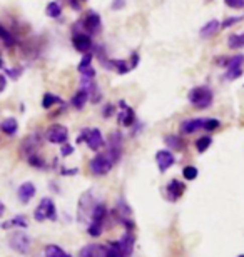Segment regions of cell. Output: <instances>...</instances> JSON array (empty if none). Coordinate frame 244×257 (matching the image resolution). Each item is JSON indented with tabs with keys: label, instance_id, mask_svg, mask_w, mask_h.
<instances>
[{
	"label": "cell",
	"instance_id": "cell-12",
	"mask_svg": "<svg viewBox=\"0 0 244 257\" xmlns=\"http://www.w3.org/2000/svg\"><path fill=\"white\" fill-rule=\"evenodd\" d=\"M176 162V157L174 154L171 151H157V154H155V164H157L159 171L160 172H166L169 167H173Z\"/></svg>",
	"mask_w": 244,
	"mask_h": 257
},
{
	"label": "cell",
	"instance_id": "cell-41",
	"mask_svg": "<svg viewBox=\"0 0 244 257\" xmlns=\"http://www.w3.org/2000/svg\"><path fill=\"white\" fill-rule=\"evenodd\" d=\"M5 72H7V75H10L12 79H19L20 74H22V69H9Z\"/></svg>",
	"mask_w": 244,
	"mask_h": 257
},
{
	"label": "cell",
	"instance_id": "cell-14",
	"mask_svg": "<svg viewBox=\"0 0 244 257\" xmlns=\"http://www.w3.org/2000/svg\"><path fill=\"white\" fill-rule=\"evenodd\" d=\"M204 120L206 119H188V120H183L181 122V134L184 136H191L197 131H204Z\"/></svg>",
	"mask_w": 244,
	"mask_h": 257
},
{
	"label": "cell",
	"instance_id": "cell-15",
	"mask_svg": "<svg viewBox=\"0 0 244 257\" xmlns=\"http://www.w3.org/2000/svg\"><path fill=\"white\" fill-rule=\"evenodd\" d=\"M35 192H37V189H35V186L32 182H24L22 186L19 187L17 197L22 204H29L30 200L35 197Z\"/></svg>",
	"mask_w": 244,
	"mask_h": 257
},
{
	"label": "cell",
	"instance_id": "cell-30",
	"mask_svg": "<svg viewBox=\"0 0 244 257\" xmlns=\"http://www.w3.org/2000/svg\"><path fill=\"white\" fill-rule=\"evenodd\" d=\"M27 162L30 164V166H34V167H37V169H44V167H45L44 159L40 157L37 152H35V154H30V156L27 157Z\"/></svg>",
	"mask_w": 244,
	"mask_h": 257
},
{
	"label": "cell",
	"instance_id": "cell-8",
	"mask_svg": "<svg viewBox=\"0 0 244 257\" xmlns=\"http://www.w3.org/2000/svg\"><path fill=\"white\" fill-rule=\"evenodd\" d=\"M45 139L50 142V144H65L67 139H69V128L65 125H60V124H55V125H50L45 132Z\"/></svg>",
	"mask_w": 244,
	"mask_h": 257
},
{
	"label": "cell",
	"instance_id": "cell-22",
	"mask_svg": "<svg viewBox=\"0 0 244 257\" xmlns=\"http://www.w3.org/2000/svg\"><path fill=\"white\" fill-rule=\"evenodd\" d=\"M64 104V100L60 99L59 95H55V94H50V92H47V94L44 95V99H42V107L44 109H52V107H55V105H62Z\"/></svg>",
	"mask_w": 244,
	"mask_h": 257
},
{
	"label": "cell",
	"instance_id": "cell-9",
	"mask_svg": "<svg viewBox=\"0 0 244 257\" xmlns=\"http://www.w3.org/2000/svg\"><path fill=\"white\" fill-rule=\"evenodd\" d=\"M72 45H74V49L79 50V52L87 54V52H91L92 47H94V42H92L89 34L74 32V35H72Z\"/></svg>",
	"mask_w": 244,
	"mask_h": 257
},
{
	"label": "cell",
	"instance_id": "cell-11",
	"mask_svg": "<svg viewBox=\"0 0 244 257\" xmlns=\"http://www.w3.org/2000/svg\"><path fill=\"white\" fill-rule=\"evenodd\" d=\"M119 105H121V109H122V112H119V115H117L119 124L124 127H132L136 124V112H134L124 100L119 102Z\"/></svg>",
	"mask_w": 244,
	"mask_h": 257
},
{
	"label": "cell",
	"instance_id": "cell-37",
	"mask_svg": "<svg viewBox=\"0 0 244 257\" xmlns=\"http://www.w3.org/2000/svg\"><path fill=\"white\" fill-rule=\"evenodd\" d=\"M224 2L231 9H244V0H224Z\"/></svg>",
	"mask_w": 244,
	"mask_h": 257
},
{
	"label": "cell",
	"instance_id": "cell-36",
	"mask_svg": "<svg viewBox=\"0 0 244 257\" xmlns=\"http://www.w3.org/2000/svg\"><path fill=\"white\" fill-rule=\"evenodd\" d=\"M114 110H116V107L107 102V104L104 105V109H102V117H104V119H109L111 115H114Z\"/></svg>",
	"mask_w": 244,
	"mask_h": 257
},
{
	"label": "cell",
	"instance_id": "cell-21",
	"mask_svg": "<svg viewBox=\"0 0 244 257\" xmlns=\"http://www.w3.org/2000/svg\"><path fill=\"white\" fill-rule=\"evenodd\" d=\"M27 229L29 227V222L25 219V215H15L14 219L7 220V222L2 224V229Z\"/></svg>",
	"mask_w": 244,
	"mask_h": 257
},
{
	"label": "cell",
	"instance_id": "cell-31",
	"mask_svg": "<svg viewBox=\"0 0 244 257\" xmlns=\"http://www.w3.org/2000/svg\"><path fill=\"white\" fill-rule=\"evenodd\" d=\"M107 252H109V257H126L122 250H121V247H119L117 240H116V242H111V244L107 245Z\"/></svg>",
	"mask_w": 244,
	"mask_h": 257
},
{
	"label": "cell",
	"instance_id": "cell-45",
	"mask_svg": "<svg viewBox=\"0 0 244 257\" xmlns=\"http://www.w3.org/2000/svg\"><path fill=\"white\" fill-rule=\"evenodd\" d=\"M4 214H5V205H4L2 200H0V217H2Z\"/></svg>",
	"mask_w": 244,
	"mask_h": 257
},
{
	"label": "cell",
	"instance_id": "cell-6",
	"mask_svg": "<svg viewBox=\"0 0 244 257\" xmlns=\"http://www.w3.org/2000/svg\"><path fill=\"white\" fill-rule=\"evenodd\" d=\"M80 25H82V29L86 30V34L96 35L101 32V29H102V19L94 10H89V12L84 15V19L80 20Z\"/></svg>",
	"mask_w": 244,
	"mask_h": 257
},
{
	"label": "cell",
	"instance_id": "cell-34",
	"mask_svg": "<svg viewBox=\"0 0 244 257\" xmlns=\"http://www.w3.org/2000/svg\"><path fill=\"white\" fill-rule=\"evenodd\" d=\"M221 125V122L217 119H206L204 120V131L207 132H212V131H217Z\"/></svg>",
	"mask_w": 244,
	"mask_h": 257
},
{
	"label": "cell",
	"instance_id": "cell-19",
	"mask_svg": "<svg viewBox=\"0 0 244 257\" xmlns=\"http://www.w3.org/2000/svg\"><path fill=\"white\" fill-rule=\"evenodd\" d=\"M87 100H89V94H87V92L80 87V89L75 92V95L72 97L70 105L74 107V109H77V110H82V109L86 107Z\"/></svg>",
	"mask_w": 244,
	"mask_h": 257
},
{
	"label": "cell",
	"instance_id": "cell-39",
	"mask_svg": "<svg viewBox=\"0 0 244 257\" xmlns=\"http://www.w3.org/2000/svg\"><path fill=\"white\" fill-rule=\"evenodd\" d=\"M72 152H74V147H72L70 146V144H62V149H60V154H62V156H64V157H67V156H70V154Z\"/></svg>",
	"mask_w": 244,
	"mask_h": 257
},
{
	"label": "cell",
	"instance_id": "cell-4",
	"mask_svg": "<svg viewBox=\"0 0 244 257\" xmlns=\"http://www.w3.org/2000/svg\"><path fill=\"white\" fill-rule=\"evenodd\" d=\"M75 142L77 144L86 142L91 151H99V149H102L104 144H106V141H104V137H102V134L99 128H84V131L80 132V136H77Z\"/></svg>",
	"mask_w": 244,
	"mask_h": 257
},
{
	"label": "cell",
	"instance_id": "cell-43",
	"mask_svg": "<svg viewBox=\"0 0 244 257\" xmlns=\"http://www.w3.org/2000/svg\"><path fill=\"white\" fill-rule=\"evenodd\" d=\"M124 5H126V0H114V2H112V9L119 10V9H122Z\"/></svg>",
	"mask_w": 244,
	"mask_h": 257
},
{
	"label": "cell",
	"instance_id": "cell-3",
	"mask_svg": "<svg viewBox=\"0 0 244 257\" xmlns=\"http://www.w3.org/2000/svg\"><path fill=\"white\" fill-rule=\"evenodd\" d=\"M34 219L37 222H44V220H57L59 215H57V209L54 200L50 197H44L40 200L39 207L34 210Z\"/></svg>",
	"mask_w": 244,
	"mask_h": 257
},
{
	"label": "cell",
	"instance_id": "cell-42",
	"mask_svg": "<svg viewBox=\"0 0 244 257\" xmlns=\"http://www.w3.org/2000/svg\"><path fill=\"white\" fill-rule=\"evenodd\" d=\"M137 64H139V54H137V52H134V54L131 55V62H129V65H131V69H136Z\"/></svg>",
	"mask_w": 244,
	"mask_h": 257
},
{
	"label": "cell",
	"instance_id": "cell-5",
	"mask_svg": "<svg viewBox=\"0 0 244 257\" xmlns=\"http://www.w3.org/2000/svg\"><path fill=\"white\" fill-rule=\"evenodd\" d=\"M9 244L10 249L20 255H27L30 252V247H32V240H30V235L27 232H14L12 237L9 239Z\"/></svg>",
	"mask_w": 244,
	"mask_h": 257
},
{
	"label": "cell",
	"instance_id": "cell-24",
	"mask_svg": "<svg viewBox=\"0 0 244 257\" xmlns=\"http://www.w3.org/2000/svg\"><path fill=\"white\" fill-rule=\"evenodd\" d=\"M45 14H47V17L50 19H59L62 15V5L59 2H49L47 7H45Z\"/></svg>",
	"mask_w": 244,
	"mask_h": 257
},
{
	"label": "cell",
	"instance_id": "cell-35",
	"mask_svg": "<svg viewBox=\"0 0 244 257\" xmlns=\"http://www.w3.org/2000/svg\"><path fill=\"white\" fill-rule=\"evenodd\" d=\"M91 65H92V54L87 52V54H84V57H82L80 64L77 65V70H79V69H86V67H91Z\"/></svg>",
	"mask_w": 244,
	"mask_h": 257
},
{
	"label": "cell",
	"instance_id": "cell-16",
	"mask_svg": "<svg viewBox=\"0 0 244 257\" xmlns=\"http://www.w3.org/2000/svg\"><path fill=\"white\" fill-rule=\"evenodd\" d=\"M186 191V186H184V182H181L178 181V179H173L169 184H168V187H166V192H168L169 195V199L171 200H178L181 199V195L184 194Z\"/></svg>",
	"mask_w": 244,
	"mask_h": 257
},
{
	"label": "cell",
	"instance_id": "cell-46",
	"mask_svg": "<svg viewBox=\"0 0 244 257\" xmlns=\"http://www.w3.org/2000/svg\"><path fill=\"white\" fill-rule=\"evenodd\" d=\"M4 67V62H2V55H0V69Z\"/></svg>",
	"mask_w": 244,
	"mask_h": 257
},
{
	"label": "cell",
	"instance_id": "cell-48",
	"mask_svg": "<svg viewBox=\"0 0 244 257\" xmlns=\"http://www.w3.org/2000/svg\"><path fill=\"white\" fill-rule=\"evenodd\" d=\"M237 257H244V254H241V255H237Z\"/></svg>",
	"mask_w": 244,
	"mask_h": 257
},
{
	"label": "cell",
	"instance_id": "cell-25",
	"mask_svg": "<svg viewBox=\"0 0 244 257\" xmlns=\"http://www.w3.org/2000/svg\"><path fill=\"white\" fill-rule=\"evenodd\" d=\"M111 70H116L119 75H124L131 70V65H129L126 60H112L111 59Z\"/></svg>",
	"mask_w": 244,
	"mask_h": 257
},
{
	"label": "cell",
	"instance_id": "cell-7",
	"mask_svg": "<svg viewBox=\"0 0 244 257\" xmlns=\"http://www.w3.org/2000/svg\"><path fill=\"white\" fill-rule=\"evenodd\" d=\"M227 70H226V79L227 80H236L242 75V67H244V55L237 54L234 57L227 59Z\"/></svg>",
	"mask_w": 244,
	"mask_h": 257
},
{
	"label": "cell",
	"instance_id": "cell-26",
	"mask_svg": "<svg viewBox=\"0 0 244 257\" xmlns=\"http://www.w3.org/2000/svg\"><path fill=\"white\" fill-rule=\"evenodd\" d=\"M229 49H242L244 47V34H232L227 39Z\"/></svg>",
	"mask_w": 244,
	"mask_h": 257
},
{
	"label": "cell",
	"instance_id": "cell-20",
	"mask_svg": "<svg viewBox=\"0 0 244 257\" xmlns=\"http://www.w3.org/2000/svg\"><path fill=\"white\" fill-rule=\"evenodd\" d=\"M219 29H221V22H219V20H209V22H207L204 27L201 29L199 35H201L202 39H209V37H212V35H216Z\"/></svg>",
	"mask_w": 244,
	"mask_h": 257
},
{
	"label": "cell",
	"instance_id": "cell-32",
	"mask_svg": "<svg viewBox=\"0 0 244 257\" xmlns=\"http://www.w3.org/2000/svg\"><path fill=\"white\" fill-rule=\"evenodd\" d=\"M104 230V224H99V222H91V225L87 227V232H89V235H92V237H99V235L102 234Z\"/></svg>",
	"mask_w": 244,
	"mask_h": 257
},
{
	"label": "cell",
	"instance_id": "cell-1",
	"mask_svg": "<svg viewBox=\"0 0 244 257\" xmlns=\"http://www.w3.org/2000/svg\"><path fill=\"white\" fill-rule=\"evenodd\" d=\"M188 99L191 102V105L196 107V109L202 110V109H207V107H211L212 99H214V94H212V90L207 85H199V87H194V89H191Z\"/></svg>",
	"mask_w": 244,
	"mask_h": 257
},
{
	"label": "cell",
	"instance_id": "cell-40",
	"mask_svg": "<svg viewBox=\"0 0 244 257\" xmlns=\"http://www.w3.org/2000/svg\"><path fill=\"white\" fill-rule=\"evenodd\" d=\"M67 2H69V5L74 10H80L82 9V4L87 2V0H67Z\"/></svg>",
	"mask_w": 244,
	"mask_h": 257
},
{
	"label": "cell",
	"instance_id": "cell-17",
	"mask_svg": "<svg viewBox=\"0 0 244 257\" xmlns=\"http://www.w3.org/2000/svg\"><path fill=\"white\" fill-rule=\"evenodd\" d=\"M117 244H119V247H121V250L124 252V255L129 257L132 254V250H134V235L131 230H126V234L122 235L121 239L117 240Z\"/></svg>",
	"mask_w": 244,
	"mask_h": 257
},
{
	"label": "cell",
	"instance_id": "cell-33",
	"mask_svg": "<svg viewBox=\"0 0 244 257\" xmlns=\"http://www.w3.org/2000/svg\"><path fill=\"white\" fill-rule=\"evenodd\" d=\"M197 169L194 167V166H186L184 169H183V176H184V179L186 181H194V179L197 177Z\"/></svg>",
	"mask_w": 244,
	"mask_h": 257
},
{
	"label": "cell",
	"instance_id": "cell-27",
	"mask_svg": "<svg viewBox=\"0 0 244 257\" xmlns=\"http://www.w3.org/2000/svg\"><path fill=\"white\" fill-rule=\"evenodd\" d=\"M0 40H2V42L7 45V47H12V45L15 44V40H14V35L9 32L7 29L4 27L2 24H0Z\"/></svg>",
	"mask_w": 244,
	"mask_h": 257
},
{
	"label": "cell",
	"instance_id": "cell-2",
	"mask_svg": "<svg viewBox=\"0 0 244 257\" xmlns=\"http://www.w3.org/2000/svg\"><path fill=\"white\" fill-rule=\"evenodd\" d=\"M116 166V161L112 159V156L109 152L106 154H97V156L89 162V169L94 176H106L111 172V169Z\"/></svg>",
	"mask_w": 244,
	"mask_h": 257
},
{
	"label": "cell",
	"instance_id": "cell-44",
	"mask_svg": "<svg viewBox=\"0 0 244 257\" xmlns=\"http://www.w3.org/2000/svg\"><path fill=\"white\" fill-rule=\"evenodd\" d=\"M5 87H7V80H5L4 75H0V92H4Z\"/></svg>",
	"mask_w": 244,
	"mask_h": 257
},
{
	"label": "cell",
	"instance_id": "cell-13",
	"mask_svg": "<svg viewBox=\"0 0 244 257\" xmlns=\"http://www.w3.org/2000/svg\"><path fill=\"white\" fill-rule=\"evenodd\" d=\"M79 257H109L107 245L104 244H89L80 249Z\"/></svg>",
	"mask_w": 244,
	"mask_h": 257
},
{
	"label": "cell",
	"instance_id": "cell-38",
	"mask_svg": "<svg viewBox=\"0 0 244 257\" xmlns=\"http://www.w3.org/2000/svg\"><path fill=\"white\" fill-rule=\"evenodd\" d=\"M241 19H242V17H229V19H226L224 22L221 24V27H222V29H227V27H231V25L237 24V22H239Z\"/></svg>",
	"mask_w": 244,
	"mask_h": 257
},
{
	"label": "cell",
	"instance_id": "cell-47",
	"mask_svg": "<svg viewBox=\"0 0 244 257\" xmlns=\"http://www.w3.org/2000/svg\"><path fill=\"white\" fill-rule=\"evenodd\" d=\"M64 257H70V255H69V254H65V255H64Z\"/></svg>",
	"mask_w": 244,
	"mask_h": 257
},
{
	"label": "cell",
	"instance_id": "cell-28",
	"mask_svg": "<svg viewBox=\"0 0 244 257\" xmlns=\"http://www.w3.org/2000/svg\"><path fill=\"white\" fill-rule=\"evenodd\" d=\"M211 144H212V139H211V137H207V136L199 137V139L196 141V149H197V152H199V154L206 152L207 149L211 147Z\"/></svg>",
	"mask_w": 244,
	"mask_h": 257
},
{
	"label": "cell",
	"instance_id": "cell-23",
	"mask_svg": "<svg viewBox=\"0 0 244 257\" xmlns=\"http://www.w3.org/2000/svg\"><path fill=\"white\" fill-rule=\"evenodd\" d=\"M164 142H166V146L171 147L173 151H183L184 149V142L179 136H166Z\"/></svg>",
	"mask_w": 244,
	"mask_h": 257
},
{
	"label": "cell",
	"instance_id": "cell-10",
	"mask_svg": "<svg viewBox=\"0 0 244 257\" xmlns=\"http://www.w3.org/2000/svg\"><path fill=\"white\" fill-rule=\"evenodd\" d=\"M107 152L112 156V159L116 161V164L121 161V156H122V136L119 132H114L111 136V139H109Z\"/></svg>",
	"mask_w": 244,
	"mask_h": 257
},
{
	"label": "cell",
	"instance_id": "cell-29",
	"mask_svg": "<svg viewBox=\"0 0 244 257\" xmlns=\"http://www.w3.org/2000/svg\"><path fill=\"white\" fill-rule=\"evenodd\" d=\"M64 255H65V252L59 247V245L49 244L47 247H45V257H64Z\"/></svg>",
	"mask_w": 244,
	"mask_h": 257
},
{
	"label": "cell",
	"instance_id": "cell-18",
	"mask_svg": "<svg viewBox=\"0 0 244 257\" xmlns=\"http://www.w3.org/2000/svg\"><path fill=\"white\" fill-rule=\"evenodd\" d=\"M0 131H2L5 136H15L19 131V122L17 119H14V117H7V119H4L0 122Z\"/></svg>",
	"mask_w": 244,
	"mask_h": 257
}]
</instances>
